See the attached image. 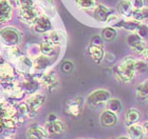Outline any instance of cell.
Returning <instances> with one entry per match:
<instances>
[{"label": "cell", "mask_w": 148, "mask_h": 139, "mask_svg": "<svg viewBox=\"0 0 148 139\" xmlns=\"http://www.w3.org/2000/svg\"><path fill=\"white\" fill-rule=\"evenodd\" d=\"M113 14V11L103 4H97L96 7L93 9V17L95 20L101 22H107L109 17Z\"/></svg>", "instance_id": "obj_5"}, {"label": "cell", "mask_w": 148, "mask_h": 139, "mask_svg": "<svg viewBox=\"0 0 148 139\" xmlns=\"http://www.w3.org/2000/svg\"><path fill=\"white\" fill-rule=\"evenodd\" d=\"M4 139H11V138H10V137H6V138H4Z\"/></svg>", "instance_id": "obj_40"}, {"label": "cell", "mask_w": 148, "mask_h": 139, "mask_svg": "<svg viewBox=\"0 0 148 139\" xmlns=\"http://www.w3.org/2000/svg\"><path fill=\"white\" fill-rule=\"evenodd\" d=\"M1 125H2V118L0 117V127H1Z\"/></svg>", "instance_id": "obj_39"}, {"label": "cell", "mask_w": 148, "mask_h": 139, "mask_svg": "<svg viewBox=\"0 0 148 139\" xmlns=\"http://www.w3.org/2000/svg\"><path fill=\"white\" fill-rule=\"evenodd\" d=\"M127 43H128L130 49H132L136 54H138V55L143 56L145 54L146 49H147V45L145 44V42L136 33H131L127 37Z\"/></svg>", "instance_id": "obj_4"}, {"label": "cell", "mask_w": 148, "mask_h": 139, "mask_svg": "<svg viewBox=\"0 0 148 139\" xmlns=\"http://www.w3.org/2000/svg\"><path fill=\"white\" fill-rule=\"evenodd\" d=\"M18 110L20 111V113H21V114H23V115H27V114H29V113H30V108H29L28 104H27L25 102V103H20V104H19Z\"/></svg>", "instance_id": "obj_34"}, {"label": "cell", "mask_w": 148, "mask_h": 139, "mask_svg": "<svg viewBox=\"0 0 148 139\" xmlns=\"http://www.w3.org/2000/svg\"><path fill=\"white\" fill-rule=\"evenodd\" d=\"M15 76V71L12 65L9 63L0 64V77L1 78H13Z\"/></svg>", "instance_id": "obj_25"}, {"label": "cell", "mask_w": 148, "mask_h": 139, "mask_svg": "<svg viewBox=\"0 0 148 139\" xmlns=\"http://www.w3.org/2000/svg\"><path fill=\"white\" fill-rule=\"evenodd\" d=\"M99 120H101V124L103 127H112L117 123V115L113 112H110L107 110V111L102 113Z\"/></svg>", "instance_id": "obj_8"}, {"label": "cell", "mask_w": 148, "mask_h": 139, "mask_svg": "<svg viewBox=\"0 0 148 139\" xmlns=\"http://www.w3.org/2000/svg\"><path fill=\"white\" fill-rule=\"evenodd\" d=\"M127 133L130 139H143L145 136L143 125H140L138 123L127 127Z\"/></svg>", "instance_id": "obj_12"}, {"label": "cell", "mask_w": 148, "mask_h": 139, "mask_svg": "<svg viewBox=\"0 0 148 139\" xmlns=\"http://www.w3.org/2000/svg\"><path fill=\"white\" fill-rule=\"evenodd\" d=\"M16 66H17L19 72L27 73V72H29L33 68V62L31 61V59H29L25 56H19L18 58H17Z\"/></svg>", "instance_id": "obj_15"}, {"label": "cell", "mask_w": 148, "mask_h": 139, "mask_svg": "<svg viewBox=\"0 0 148 139\" xmlns=\"http://www.w3.org/2000/svg\"><path fill=\"white\" fill-rule=\"evenodd\" d=\"M66 39V35L64 32L62 31H53L51 32L48 36V41H50L51 43L54 45H59L62 44Z\"/></svg>", "instance_id": "obj_18"}, {"label": "cell", "mask_w": 148, "mask_h": 139, "mask_svg": "<svg viewBox=\"0 0 148 139\" xmlns=\"http://www.w3.org/2000/svg\"><path fill=\"white\" fill-rule=\"evenodd\" d=\"M110 99V93L107 90H96L92 92L87 97V103L91 106H99V105L106 103Z\"/></svg>", "instance_id": "obj_2"}, {"label": "cell", "mask_w": 148, "mask_h": 139, "mask_svg": "<svg viewBox=\"0 0 148 139\" xmlns=\"http://www.w3.org/2000/svg\"><path fill=\"white\" fill-rule=\"evenodd\" d=\"M77 6L85 11H93L96 7V0H76Z\"/></svg>", "instance_id": "obj_28"}, {"label": "cell", "mask_w": 148, "mask_h": 139, "mask_svg": "<svg viewBox=\"0 0 148 139\" xmlns=\"http://www.w3.org/2000/svg\"><path fill=\"white\" fill-rule=\"evenodd\" d=\"M52 28V23L47 16H39L34 23V32L37 34H45Z\"/></svg>", "instance_id": "obj_7"}, {"label": "cell", "mask_w": 148, "mask_h": 139, "mask_svg": "<svg viewBox=\"0 0 148 139\" xmlns=\"http://www.w3.org/2000/svg\"><path fill=\"white\" fill-rule=\"evenodd\" d=\"M131 18L139 22L143 21L145 19H148V7L144 6L142 9H133Z\"/></svg>", "instance_id": "obj_24"}, {"label": "cell", "mask_w": 148, "mask_h": 139, "mask_svg": "<svg viewBox=\"0 0 148 139\" xmlns=\"http://www.w3.org/2000/svg\"><path fill=\"white\" fill-rule=\"evenodd\" d=\"M57 119H58V118H57L56 114H54V113L49 114L48 115V117H47V121H48V122H54V121H56Z\"/></svg>", "instance_id": "obj_35"}, {"label": "cell", "mask_w": 148, "mask_h": 139, "mask_svg": "<svg viewBox=\"0 0 148 139\" xmlns=\"http://www.w3.org/2000/svg\"><path fill=\"white\" fill-rule=\"evenodd\" d=\"M141 22L136 21L134 19L130 18V19H124L119 23V25H121V28H123L124 30L126 31H129L131 33H136L138 28L140 26Z\"/></svg>", "instance_id": "obj_17"}, {"label": "cell", "mask_w": 148, "mask_h": 139, "mask_svg": "<svg viewBox=\"0 0 148 139\" xmlns=\"http://www.w3.org/2000/svg\"><path fill=\"white\" fill-rule=\"evenodd\" d=\"M12 17V6L8 0H0V23L6 22Z\"/></svg>", "instance_id": "obj_10"}, {"label": "cell", "mask_w": 148, "mask_h": 139, "mask_svg": "<svg viewBox=\"0 0 148 139\" xmlns=\"http://www.w3.org/2000/svg\"><path fill=\"white\" fill-rule=\"evenodd\" d=\"M143 57H144V59H145V61L148 62V47H147V49H146L145 54L143 55Z\"/></svg>", "instance_id": "obj_37"}, {"label": "cell", "mask_w": 148, "mask_h": 139, "mask_svg": "<svg viewBox=\"0 0 148 139\" xmlns=\"http://www.w3.org/2000/svg\"><path fill=\"white\" fill-rule=\"evenodd\" d=\"M143 127H144V132H145V135H147V136H148V121L144 123Z\"/></svg>", "instance_id": "obj_36"}, {"label": "cell", "mask_w": 148, "mask_h": 139, "mask_svg": "<svg viewBox=\"0 0 148 139\" xmlns=\"http://www.w3.org/2000/svg\"><path fill=\"white\" fill-rule=\"evenodd\" d=\"M73 68L74 65L71 61H65L64 63L62 64V71L66 74H68V73H71L73 71Z\"/></svg>", "instance_id": "obj_31"}, {"label": "cell", "mask_w": 148, "mask_h": 139, "mask_svg": "<svg viewBox=\"0 0 148 139\" xmlns=\"http://www.w3.org/2000/svg\"><path fill=\"white\" fill-rule=\"evenodd\" d=\"M50 65V60L49 57H47L45 55H39L38 57L34 59V62H33V66L37 70H46L48 66Z\"/></svg>", "instance_id": "obj_23"}, {"label": "cell", "mask_w": 148, "mask_h": 139, "mask_svg": "<svg viewBox=\"0 0 148 139\" xmlns=\"http://www.w3.org/2000/svg\"><path fill=\"white\" fill-rule=\"evenodd\" d=\"M2 124L6 129H14L16 127V120L14 118L10 117H3L2 118Z\"/></svg>", "instance_id": "obj_30"}, {"label": "cell", "mask_w": 148, "mask_h": 139, "mask_svg": "<svg viewBox=\"0 0 148 139\" xmlns=\"http://www.w3.org/2000/svg\"><path fill=\"white\" fill-rule=\"evenodd\" d=\"M18 16L22 22H25L27 24H34L38 17V11L33 6H25V7H19Z\"/></svg>", "instance_id": "obj_3"}, {"label": "cell", "mask_w": 148, "mask_h": 139, "mask_svg": "<svg viewBox=\"0 0 148 139\" xmlns=\"http://www.w3.org/2000/svg\"><path fill=\"white\" fill-rule=\"evenodd\" d=\"M91 45L94 46H102L103 47V38L99 35H95L93 36L92 39H91Z\"/></svg>", "instance_id": "obj_32"}, {"label": "cell", "mask_w": 148, "mask_h": 139, "mask_svg": "<svg viewBox=\"0 0 148 139\" xmlns=\"http://www.w3.org/2000/svg\"><path fill=\"white\" fill-rule=\"evenodd\" d=\"M28 136L30 139H45L48 137V133L45 129L40 127H31L28 131Z\"/></svg>", "instance_id": "obj_20"}, {"label": "cell", "mask_w": 148, "mask_h": 139, "mask_svg": "<svg viewBox=\"0 0 148 139\" xmlns=\"http://www.w3.org/2000/svg\"><path fill=\"white\" fill-rule=\"evenodd\" d=\"M89 54L91 55L92 59L94 60L95 63H101V61L104 58V49L102 46H94L90 45L89 46Z\"/></svg>", "instance_id": "obj_19"}, {"label": "cell", "mask_w": 148, "mask_h": 139, "mask_svg": "<svg viewBox=\"0 0 148 139\" xmlns=\"http://www.w3.org/2000/svg\"><path fill=\"white\" fill-rule=\"evenodd\" d=\"M136 34L139 36L141 39H147L148 38V26L145 24H140V26L138 28V30H136Z\"/></svg>", "instance_id": "obj_29"}, {"label": "cell", "mask_w": 148, "mask_h": 139, "mask_svg": "<svg viewBox=\"0 0 148 139\" xmlns=\"http://www.w3.org/2000/svg\"><path fill=\"white\" fill-rule=\"evenodd\" d=\"M45 95H41V94H34L32 95L30 98L27 100V104H28L29 108H30V112H37L39 110V108L45 102Z\"/></svg>", "instance_id": "obj_9"}, {"label": "cell", "mask_w": 148, "mask_h": 139, "mask_svg": "<svg viewBox=\"0 0 148 139\" xmlns=\"http://www.w3.org/2000/svg\"><path fill=\"white\" fill-rule=\"evenodd\" d=\"M133 9H142L145 6V0H130Z\"/></svg>", "instance_id": "obj_33"}, {"label": "cell", "mask_w": 148, "mask_h": 139, "mask_svg": "<svg viewBox=\"0 0 148 139\" xmlns=\"http://www.w3.org/2000/svg\"><path fill=\"white\" fill-rule=\"evenodd\" d=\"M136 97L141 101L148 99V79L144 80L136 87Z\"/></svg>", "instance_id": "obj_21"}, {"label": "cell", "mask_w": 148, "mask_h": 139, "mask_svg": "<svg viewBox=\"0 0 148 139\" xmlns=\"http://www.w3.org/2000/svg\"><path fill=\"white\" fill-rule=\"evenodd\" d=\"M117 139H130L129 137H127V136H121V137H119Z\"/></svg>", "instance_id": "obj_38"}, {"label": "cell", "mask_w": 148, "mask_h": 139, "mask_svg": "<svg viewBox=\"0 0 148 139\" xmlns=\"http://www.w3.org/2000/svg\"><path fill=\"white\" fill-rule=\"evenodd\" d=\"M45 130L48 134H54V135H57V134H62L64 131H65V124L64 122L60 120L54 121V122H48L45 127Z\"/></svg>", "instance_id": "obj_11"}, {"label": "cell", "mask_w": 148, "mask_h": 139, "mask_svg": "<svg viewBox=\"0 0 148 139\" xmlns=\"http://www.w3.org/2000/svg\"><path fill=\"white\" fill-rule=\"evenodd\" d=\"M0 34H1V37L2 39L4 40L6 44H9V45L13 46V45H16V44L19 42V34L18 32L14 30L12 28H4L2 31L0 32Z\"/></svg>", "instance_id": "obj_6"}, {"label": "cell", "mask_w": 148, "mask_h": 139, "mask_svg": "<svg viewBox=\"0 0 148 139\" xmlns=\"http://www.w3.org/2000/svg\"><path fill=\"white\" fill-rule=\"evenodd\" d=\"M117 9L121 15L124 16L125 18H131L133 7L130 0H121L117 4Z\"/></svg>", "instance_id": "obj_13"}, {"label": "cell", "mask_w": 148, "mask_h": 139, "mask_svg": "<svg viewBox=\"0 0 148 139\" xmlns=\"http://www.w3.org/2000/svg\"><path fill=\"white\" fill-rule=\"evenodd\" d=\"M107 103V110L110 112H113L115 114H119L122 111V102L117 98H110Z\"/></svg>", "instance_id": "obj_27"}, {"label": "cell", "mask_w": 148, "mask_h": 139, "mask_svg": "<svg viewBox=\"0 0 148 139\" xmlns=\"http://www.w3.org/2000/svg\"><path fill=\"white\" fill-rule=\"evenodd\" d=\"M136 60L133 57L127 56L117 65L115 75L123 82H130L136 75Z\"/></svg>", "instance_id": "obj_1"}, {"label": "cell", "mask_w": 148, "mask_h": 139, "mask_svg": "<svg viewBox=\"0 0 148 139\" xmlns=\"http://www.w3.org/2000/svg\"><path fill=\"white\" fill-rule=\"evenodd\" d=\"M83 102V98L82 97H77L68 102V108H67V112L72 116H77L80 112V105Z\"/></svg>", "instance_id": "obj_16"}, {"label": "cell", "mask_w": 148, "mask_h": 139, "mask_svg": "<svg viewBox=\"0 0 148 139\" xmlns=\"http://www.w3.org/2000/svg\"><path fill=\"white\" fill-rule=\"evenodd\" d=\"M39 47H40L41 54L47 56V57H52V56H54V54H55V45L53 43H51V42L48 40L41 42Z\"/></svg>", "instance_id": "obj_22"}, {"label": "cell", "mask_w": 148, "mask_h": 139, "mask_svg": "<svg viewBox=\"0 0 148 139\" xmlns=\"http://www.w3.org/2000/svg\"><path fill=\"white\" fill-rule=\"evenodd\" d=\"M117 36V32L115 30V28H112V26H108V28H103L102 34H101V37L103 38V40L106 41H112L114 40Z\"/></svg>", "instance_id": "obj_26"}, {"label": "cell", "mask_w": 148, "mask_h": 139, "mask_svg": "<svg viewBox=\"0 0 148 139\" xmlns=\"http://www.w3.org/2000/svg\"><path fill=\"white\" fill-rule=\"evenodd\" d=\"M140 118H141V115H140V112L136 108H129L125 114V124H126V127L138 123Z\"/></svg>", "instance_id": "obj_14"}]
</instances>
